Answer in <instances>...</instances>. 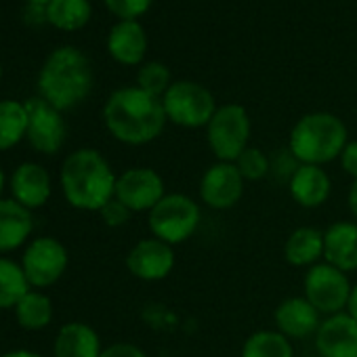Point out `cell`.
I'll return each instance as SVG.
<instances>
[{"label":"cell","mask_w":357,"mask_h":357,"mask_svg":"<svg viewBox=\"0 0 357 357\" xmlns=\"http://www.w3.org/2000/svg\"><path fill=\"white\" fill-rule=\"evenodd\" d=\"M103 122L116 141L124 145H147L162 135L168 118L162 99L139 86H124L114 91L105 101Z\"/></svg>","instance_id":"6da1fadb"},{"label":"cell","mask_w":357,"mask_h":357,"mask_svg":"<svg viewBox=\"0 0 357 357\" xmlns=\"http://www.w3.org/2000/svg\"><path fill=\"white\" fill-rule=\"evenodd\" d=\"M59 181L63 198L72 208L99 213L116 196L118 174L101 151L80 147L63 160Z\"/></svg>","instance_id":"7a4b0ae2"},{"label":"cell","mask_w":357,"mask_h":357,"mask_svg":"<svg viewBox=\"0 0 357 357\" xmlns=\"http://www.w3.org/2000/svg\"><path fill=\"white\" fill-rule=\"evenodd\" d=\"M93 89V68L84 53L61 47L49 55L38 76V91L59 112L82 103Z\"/></svg>","instance_id":"3957f363"},{"label":"cell","mask_w":357,"mask_h":357,"mask_svg":"<svg viewBox=\"0 0 357 357\" xmlns=\"http://www.w3.org/2000/svg\"><path fill=\"white\" fill-rule=\"evenodd\" d=\"M349 132L344 122L330 112L305 114L290 130L288 151L298 164L326 166L340 158Z\"/></svg>","instance_id":"277c9868"},{"label":"cell","mask_w":357,"mask_h":357,"mask_svg":"<svg viewBox=\"0 0 357 357\" xmlns=\"http://www.w3.org/2000/svg\"><path fill=\"white\" fill-rule=\"evenodd\" d=\"M200 221V204L185 194H166L147 213V227L151 236L170 246L188 242L198 231Z\"/></svg>","instance_id":"5b68a950"},{"label":"cell","mask_w":357,"mask_h":357,"mask_svg":"<svg viewBox=\"0 0 357 357\" xmlns=\"http://www.w3.org/2000/svg\"><path fill=\"white\" fill-rule=\"evenodd\" d=\"M162 105L168 122L181 128H206L219 107L206 86L190 80L172 82L162 97Z\"/></svg>","instance_id":"8992f818"},{"label":"cell","mask_w":357,"mask_h":357,"mask_svg":"<svg viewBox=\"0 0 357 357\" xmlns=\"http://www.w3.org/2000/svg\"><path fill=\"white\" fill-rule=\"evenodd\" d=\"M252 122L244 105L225 103L217 107L206 126V141L217 162H236L248 147Z\"/></svg>","instance_id":"52a82bcc"},{"label":"cell","mask_w":357,"mask_h":357,"mask_svg":"<svg viewBox=\"0 0 357 357\" xmlns=\"http://www.w3.org/2000/svg\"><path fill=\"white\" fill-rule=\"evenodd\" d=\"M353 284L349 275L326 261L309 267L303 278V296L324 315L342 313L347 309V301Z\"/></svg>","instance_id":"ba28073f"},{"label":"cell","mask_w":357,"mask_h":357,"mask_svg":"<svg viewBox=\"0 0 357 357\" xmlns=\"http://www.w3.org/2000/svg\"><path fill=\"white\" fill-rule=\"evenodd\" d=\"M68 263H70L68 248L57 238L40 236L26 246L20 265L26 273L30 288L43 290L61 280V275L68 269Z\"/></svg>","instance_id":"9c48e42d"},{"label":"cell","mask_w":357,"mask_h":357,"mask_svg":"<svg viewBox=\"0 0 357 357\" xmlns=\"http://www.w3.org/2000/svg\"><path fill=\"white\" fill-rule=\"evenodd\" d=\"M166 196L164 178L149 166H132L118 174L116 200L122 202L132 215L149 213Z\"/></svg>","instance_id":"30bf717a"},{"label":"cell","mask_w":357,"mask_h":357,"mask_svg":"<svg viewBox=\"0 0 357 357\" xmlns=\"http://www.w3.org/2000/svg\"><path fill=\"white\" fill-rule=\"evenodd\" d=\"M246 181L236 162H215L200 178V202L211 211H229L244 196Z\"/></svg>","instance_id":"8fae6325"},{"label":"cell","mask_w":357,"mask_h":357,"mask_svg":"<svg viewBox=\"0 0 357 357\" xmlns=\"http://www.w3.org/2000/svg\"><path fill=\"white\" fill-rule=\"evenodd\" d=\"M28 112V132L26 139L30 145L45 153L55 155L66 143V120L57 107H53L43 97H32L24 101Z\"/></svg>","instance_id":"7c38bea8"},{"label":"cell","mask_w":357,"mask_h":357,"mask_svg":"<svg viewBox=\"0 0 357 357\" xmlns=\"http://www.w3.org/2000/svg\"><path fill=\"white\" fill-rule=\"evenodd\" d=\"M174 246L158 240L143 238L126 255V269L132 278L141 282L166 280L174 269Z\"/></svg>","instance_id":"4fadbf2b"},{"label":"cell","mask_w":357,"mask_h":357,"mask_svg":"<svg viewBox=\"0 0 357 357\" xmlns=\"http://www.w3.org/2000/svg\"><path fill=\"white\" fill-rule=\"evenodd\" d=\"M313 338L319 357H357V319L347 311L324 317Z\"/></svg>","instance_id":"5bb4252c"},{"label":"cell","mask_w":357,"mask_h":357,"mask_svg":"<svg viewBox=\"0 0 357 357\" xmlns=\"http://www.w3.org/2000/svg\"><path fill=\"white\" fill-rule=\"evenodd\" d=\"M273 321H275V330L282 332L286 338L303 340L315 336V332L324 321V315L305 296H290L275 307Z\"/></svg>","instance_id":"9a60e30c"},{"label":"cell","mask_w":357,"mask_h":357,"mask_svg":"<svg viewBox=\"0 0 357 357\" xmlns=\"http://www.w3.org/2000/svg\"><path fill=\"white\" fill-rule=\"evenodd\" d=\"M53 185L49 170L38 162H24L11 174V198L28 211L43 208L51 198Z\"/></svg>","instance_id":"2e32d148"},{"label":"cell","mask_w":357,"mask_h":357,"mask_svg":"<svg viewBox=\"0 0 357 357\" xmlns=\"http://www.w3.org/2000/svg\"><path fill=\"white\" fill-rule=\"evenodd\" d=\"M288 192L290 198L301 208H319L328 202L332 194V181L324 166L313 164H298L296 170L288 178Z\"/></svg>","instance_id":"e0dca14e"},{"label":"cell","mask_w":357,"mask_h":357,"mask_svg":"<svg viewBox=\"0 0 357 357\" xmlns=\"http://www.w3.org/2000/svg\"><path fill=\"white\" fill-rule=\"evenodd\" d=\"M324 261L344 273L357 269V221H336L324 231Z\"/></svg>","instance_id":"ac0fdd59"},{"label":"cell","mask_w":357,"mask_h":357,"mask_svg":"<svg viewBox=\"0 0 357 357\" xmlns=\"http://www.w3.org/2000/svg\"><path fill=\"white\" fill-rule=\"evenodd\" d=\"M32 211H28L13 198L0 200V255L24 246L32 236Z\"/></svg>","instance_id":"d6986e66"},{"label":"cell","mask_w":357,"mask_h":357,"mask_svg":"<svg viewBox=\"0 0 357 357\" xmlns=\"http://www.w3.org/2000/svg\"><path fill=\"white\" fill-rule=\"evenodd\" d=\"M101 353L103 347L97 330L84 321H70L55 336V357H101Z\"/></svg>","instance_id":"ffe728a7"},{"label":"cell","mask_w":357,"mask_h":357,"mask_svg":"<svg viewBox=\"0 0 357 357\" xmlns=\"http://www.w3.org/2000/svg\"><path fill=\"white\" fill-rule=\"evenodd\" d=\"M109 55L122 66H137L143 61L147 51V36L139 22H120L107 36Z\"/></svg>","instance_id":"44dd1931"},{"label":"cell","mask_w":357,"mask_h":357,"mask_svg":"<svg viewBox=\"0 0 357 357\" xmlns=\"http://www.w3.org/2000/svg\"><path fill=\"white\" fill-rule=\"evenodd\" d=\"M284 259L292 267L309 269L317 265L324 259V231L309 225L296 227L284 244Z\"/></svg>","instance_id":"7402d4cb"},{"label":"cell","mask_w":357,"mask_h":357,"mask_svg":"<svg viewBox=\"0 0 357 357\" xmlns=\"http://www.w3.org/2000/svg\"><path fill=\"white\" fill-rule=\"evenodd\" d=\"M15 319L24 330H43L53 319V301L43 292L30 288L15 305Z\"/></svg>","instance_id":"603a6c76"},{"label":"cell","mask_w":357,"mask_h":357,"mask_svg":"<svg viewBox=\"0 0 357 357\" xmlns=\"http://www.w3.org/2000/svg\"><path fill=\"white\" fill-rule=\"evenodd\" d=\"M28 132V112L22 101L0 99V151L15 147Z\"/></svg>","instance_id":"cb8c5ba5"},{"label":"cell","mask_w":357,"mask_h":357,"mask_svg":"<svg viewBox=\"0 0 357 357\" xmlns=\"http://www.w3.org/2000/svg\"><path fill=\"white\" fill-rule=\"evenodd\" d=\"M240 357H294V347L278 330H257L244 340Z\"/></svg>","instance_id":"d4e9b609"},{"label":"cell","mask_w":357,"mask_h":357,"mask_svg":"<svg viewBox=\"0 0 357 357\" xmlns=\"http://www.w3.org/2000/svg\"><path fill=\"white\" fill-rule=\"evenodd\" d=\"M47 20L66 32H76L84 28L91 20L89 0H51L47 5Z\"/></svg>","instance_id":"484cf974"},{"label":"cell","mask_w":357,"mask_h":357,"mask_svg":"<svg viewBox=\"0 0 357 357\" xmlns=\"http://www.w3.org/2000/svg\"><path fill=\"white\" fill-rule=\"evenodd\" d=\"M30 290L20 263L0 257V309H15L22 296Z\"/></svg>","instance_id":"4316f807"},{"label":"cell","mask_w":357,"mask_h":357,"mask_svg":"<svg viewBox=\"0 0 357 357\" xmlns=\"http://www.w3.org/2000/svg\"><path fill=\"white\" fill-rule=\"evenodd\" d=\"M170 70L160 63V61H149L145 66L139 68V74H137V86L158 99L164 97V93L170 89L172 80H170Z\"/></svg>","instance_id":"83f0119b"},{"label":"cell","mask_w":357,"mask_h":357,"mask_svg":"<svg viewBox=\"0 0 357 357\" xmlns=\"http://www.w3.org/2000/svg\"><path fill=\"white\" fill-rule=\"evenodd\" d=\"M236 166L240 170V174L244 176V181H261L271 172V158L261 149V147H252L248 145L242 155L236 160Z\"/></svg>","instance_id":"f1b7e54d"},{"label":"cell","mask_w":357,"mask_h":357,"mask_svg":"<svg viewBox=\"0 0 357 357\" xmlns=\"http://www.w3.org/2000/svg\"><path fill=\"white\" fill-rule=\"evenodd\" d=\"M105 5L122 22H137V17L147 13L151 0H105Z\"/></svg>","instance_id":"f546056e"},{"label":"cell","mask_w":357,"mask_h":357,"mask_svg":"<svg viewBox=\"0 0 357 357\" xmlns=\"http://www.w3.org/2000/svg\"><path fill=\"white\" fill-rule=\"evenodd\" d=\"M99 215H101V221H103L107 227H122V225H126V223L130 221V217H132V213H130L122 202H118L116 198L109 200V202L99 211Z\"/></svg>","instance_id":"4dcf8cb0"},{"label":"cell","mask_w":357,"mask_h":357,"mask_svg":"<svg viewBox=\"0 0 357 357\" xmlns=\"http://www.w3.org/2000/svg\"><path fill=\"white\" fill-rule=\"evenodd\" d=\"M101 357H147V353L132 342H114L103 349Z\"/></svg>","instance_id":"1f68e13d"},{"label":"cell","mask_w":357,"mask_h":357,"mask_svg":"<svg viewBox=\"0 0 357 357\" xmlns=\"http://www.w3.org/2000/svg\"><path fill=\"white\" fill-rule=\"evenodd\" d=\"M340 168L351 176V178H357V139L355 141H349L340 153Z\"/></svg>","instance_id":"d6a6232c"},{"label":"cell","mask_w":357,"mask_h":357,"mask_svg":"<svg viewBox=\"0 0 357 357\" xmlns=\"http://www.w3.org/2000/svg\"><path fill=\"white\" fill-rule=\"evenodd\" d=\"M347 204H349V213H351L353 219L357 221V178H353V183H351V188H349Z\"/></svg>","instance_id":"836d02e7"},{"label":"cell","mask_w":357,"mask_h":357,"mask_svg":"<svg viewBox=\"0 0 357 357\" xmlns=\"http://www.w3.org/2000/svg\"><path fill=\"white\" fill-rule=\"evenodd\" d=\"M351 317L357 319V284H353L351 288V294H349V301H347V309H344Z\"/></svg>","instance_id":"e575fe53"},{"label":"cell","mask_w":357,"mask_h":357,"mask_svg":"<svg viewBox=\"0 0 357 357\" xmlns=\"http://www.w3.org/2000/svg\"><path fill=\"white\" fill-rule=\"evenodd\" d=\"M0 357H43V355L36 351H30V349H13V351L3 353Z\"/></svg>","instance_id":"d590c367"},{"label":"cell","mask_w":357,"mask_h":357,"mask_svg":"<svg viewBox=\"0 0 357 357\" xmlns=\"http://www.w3.org/2000/svg\"><path fill=\"white\" fill-rule=\"evenodd\" d=\"M5 183H7V178H5V172H3V168H0V200H3V192H5Z\"/></svg>","instance_id":"8d00e7d4"},{"label":"cell","mask_w":357,"mask_h":357,"mask_svg":"<svg viewBox=\"0 0 357 357\" xmlns=\"http://www.w3.org/2000/svg\"><path fill=\"white\" fill-rule=\"evenodd\" d=\"M28 3H32V5H36V7H47L51 0H28Z\"/></svg>","instance_id":"74e56055"},{"label":"cell","mask_w":357,"mask_h":357,"mask_svg":"<svg viewBox=\"0 0 357 357\" xmlns=\"http://www.w3.org/2000/svg\"><path fill=\"white\" fill-rule=\"evenodd\" d=\"M0 78H3V66H0Z\"/></svg>","instance_id":"f35d334b"},{"label":"cell","mask_w":357,"mask_h":357,"mask_svg":"<svg viewBox=\"0 0 357 357\" xmlns=\"http://www.w3.org/2000/svg\"><path fill=\"white\" fill-rule=\"evenodd\" d=\"M307 357H319V355H307Z\"/></svg>","instance_id":"ab89813d"}]
</instances>
